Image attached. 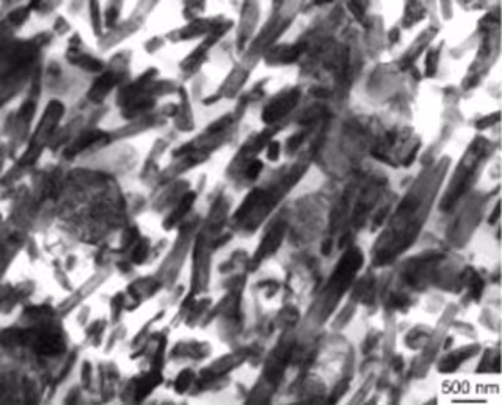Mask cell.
<instances>
[{
	"instance_id": "6",
	"label": "cell",
	"mask_w": 502,
	"mask_h": 405,
	"mask_svg": "<svg viewBox=\"0 0 502 405\" xmlns=\"http://www.w3.org/2000/svg\"><path fill=\"white\" fill-rule=\"evenodd\" d=\"M192 378H193V374L190 371H184L179 374V377L176 378V383H174V388L179 391V393H184L188 385L192 383Z\"/></svg>"
},
{
	"instance_id": "2",
	"label": "cell",
	"mask_w": 502,
	"mask_h": 405,
	"mask_svg": "<svg viewBox=\"0 0 502 405\" xmlns=\"http://www.w3.org/2000/svg\"><path fill=\"white\" fill-rule=\"evenodd\" d=\"M116 82V76L115 74H104L94 85H93V90L90 93V98L93 101H101L104 96L109 93V90L113 87Z\"/></svg>"
},
{
	"instance_id": "9",
	"label": "cell",
	"mask_w": 502,
	"mask_h": 405,
	"mask_svg": "<svg viewBox=\"0 0 502 405\" xmlns=\"http://www.w3.org/2000/svg\"><path fill=\"white\" fill-rule=\"evenodd\" d=\"M278 156H280V145L273 141V143L270 145V148H268V159L270 160H277Z\"/></svg>"
},
{
	"instance_id": "1",
	"label": "cell",
	"mask_w": 502,
	"mask_h": 405,
	"mask_svg": "<svg viewBox=\"0 0 502 405\" xmlns=\"http://www.w3.org/2000/svg\"><path fill=\"white\" fill-rule=\"evenodd\" d=\"M36 350H39L41 353H44V355H55V353L63 350V343H61L60 336L46 333V335L39 336L38 344H36Z\"/></svg>"
},
{
	"instance_id": "8",
	"label": "cell",
	"mask_w": 502,
	"mask_h": 405,
	"mask_svg": "<svg viewBox=\"0 0 502 405\" xmlns=\"http://www.w3.org/2000/svg\"><path fill=\"white\" fill-rule=\"evenodd\" d=\"M146 250H148V248H146V244H140V245L137 247L135 254H134V261H135V263H141V261L146 258Z\"/></svg>"
},
{
	"instance_id": "5",
	"label": "cell",
	"mask_w": 502,
	"mask_h": 405,
	"mask_svg": "<svg viewBox=\"0 0 502 405\" xmlns=\"http://www.w3.org/2000/svg\"><path fill=\"white\" fill-rule=\"evenodd\" d=\"M193 200H195V195L193 194H190V195H185V198L181 201V204H179V207L173 212V216H171V219L168 220V222H166V225H171V223H174V222H178L179 219H182L184 217V214H185V212L188 210V209H190V206H192V203H193Z\"/></svg>"
},
{
	"instance_id": "3",
	"label": "cell",
	"mask_w": 502,
	"mask_h": 405,
	"mask_svg": "<svg viewBox=\"0 0 502 405\" xmlns=\"http://www.w3.org/2000/svg\"><path fill=\"white\" fill-rule=\"evenodd\" d=\"M160 382H162L160 374H151L148 377L141 378L137 385V399H143L144 396H148Z\"/></svg>"
},
{
	"instance_id": "7",
	"label": "cell",
	"mask_w": 502,
	"mask_h": 405,
	"mask_svg": "<svg viewBox=\"0 0 502 405\" xmlns=\"http://www.w3.org/2000/svg\"><path fill=\"white\" fill-rule=\"evenodd\" d=\"M261 170H262V162L256 160L255 163H251V165L248 166V170H246V176H248L249 179H255V178L261 173Z\"/></svg>"
},
{
	"instance_id": "4",
	"label": "cell",
	"mask_w": 502,
	"mask_h": 405,
	"mask_svg": "<svg viewBox=\"0 0 502 405\" xmlns=\"http://www.w3.org/2000/svg\"><path fill=\"white\" fill-rule=\"evenodd\" d=\"M104 137H106V135H104L102 132H90V134H87V135H83L82 138H79V140L74 143V146H72L71 149H68V153H69V156H71V154H77L79 151H83V149H85L87 146L96 143L97 140H101V138H104Z\"/></svg>"
}]
</instances>
